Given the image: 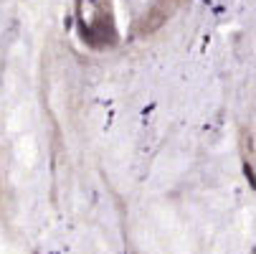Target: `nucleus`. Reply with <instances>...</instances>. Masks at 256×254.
<instances>
[{"instance_id":"obj_1","label":"nucleus","mask_w":256,"mask_h":254,"mask_svg":"<svg viewBox=\"0 0 256 254\" xmlns=\"http://www.w3.org/2000/svg\"><path fill=\"white\" fill-rule=\"evenodd\" d=\"M244 173H246V178H248V186H254V170H251V165H248V163L244 165Z\"/></svg>"}]
</instances>
